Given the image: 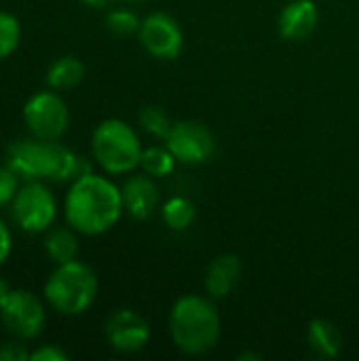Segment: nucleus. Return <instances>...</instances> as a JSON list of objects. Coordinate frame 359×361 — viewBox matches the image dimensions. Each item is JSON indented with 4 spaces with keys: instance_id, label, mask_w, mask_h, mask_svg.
Wrapping results in <instances>:
<instances>
[{
    "instance_id": "1",
    "label": "nucleus",
    "mask_w": 359,
    "mask_h": 361,
    "mask_svg": "<svg viewBox=\"0 0 359 361\" xmlns=\"http://www.w3.org/2000/svg\"><path fill=\"white\" fill-rule=\"evenodd\" d=\"M123 212L125 207L121 188L108 178L95 176L93 171L76 178L63 201L66 222L76 233L87 237L108 233L121 220Z\"/></svg>"
},
{
    "instance_id": "2",
    "label": "nucleus",
    "mask_w": 359,
    "mask_h": 361,
    "mask_svg": "<svg viewBox=\"0 0 359 361\" xmlns=\"http://www.w3.org/2000/svg\"><path fill=\"white\" fill-rule=\"evenodd\" d=\"M6 165L25 182H74L80 176L91 173V165L85 157L74 154L57 140L21 137L6 148Z\"/></svg>"
},
{
    "instance_id": "3",
    "label": "nucleus",
    "mask_w": 359,
    "mask_h": 361,
    "mask_svg": "<svg viewBox=\"0 0 359 361\" xmlns=\"http://www.w3.org/2000/svg\"><path fill=\"white\" fill-rule=\"evenodd\" d=\"M220 313L209 298L186 294L176 300L169 313V334L174 345L186 355H203L218 345Z\"/></svg>"
},
{
    "instance_id": "4",
    "label": "nucleus",
    "mask_w": 359,
    "mask_h": 361,
    "mask_svg": "<svg viewBox=\"0 0 359 361\" xmlns=\"http://www.w3.org/2000/svg\"><path fill=\"white\" fill-rule=\"evenodd\" d=\"M97 288L99 283L95 271L80 260H72L57 264V269L49 275L44 283V300L57 313L74 317L91 309L97 298Z\"/></svg>"
},
{
    "instance_id": "5",
    "label": "nucleus",
    "mask_w": 359,
    "mask_h": 361,
    "mask_svg": "<svg viewBox=\"0 0 359 361\" xmlns=\"http://www.w3.org/2000/svg\"><path fill=\"white\" fill-rule=\"evenodd\" d=\"M91 150L99 167L114 176L129 173L140 167L144 152L135 129L121 118H108L95 127Z\"/></svg>"
},
{
    "instance_id": "6",
    "label": "nucleus",
    "mask_w": 359,
    "mask_h": 361,
    "mask_svg": "<svg viewBox=\"0 0 359 361\" xmlns=\"http://www.w3.org/2000/svg\"><path fill=\"white\" fill-rule=\"evenodd\" d=\"M11 218L28 235L44 233L53 226L57 218L55 195L42 180H30L19 186L15 199L11 201Z\"/></svg>"
},
{
    "instance_id": "7",
    "label": "nucleus",
    "mask_w": 359,
    "mask_h": 361,
    "mask_svg": "<svg viewBox=\"0 0 359 361\" xmlns=\"http://www.w3.org/2000/svg\"><path fill=\"white\" fill-rule=\"evenodd\" d=\"M23 123L34 137L61 140L70 127V110L55 91H38L23 106Z\"/></svg>"
},
{
    "instance_id": "8",
    "label": "nucleus",
    "mask_w": 359,
    "mask_h": 361,
    "mask_svg": "<svg viewBox=\"0 0 359 361\" xmlns=\"http://www.w3.org/2000/svg\"><path fill=\"white\" fill-rule=\"evenodd\" d=\"M0 319L15 338L32 341L42 332L47 313L36 294L28 290H11L0 307Z\"/></svg>"
},
{
    "instance_id": "9",
    "label": "nucleus",
    "mask_w": 359,
    "mask_h": 361,
    "mask_svg": "<svg viewBox=\"0 0 359 361\" xmlns=\"http://www.w3.org/2000/svg\"><path fill=\"white\" fill-rule=\"evenodd\" d=\"M165 146L171 150L178 163L201 165L214 157L216 137L205 125L195 123V121H182L171 127L165 140Z\"/></svg>"
},
{
    "instance_id": "10",
    "label": "nucleus",
    "mask_w": 359,
    "mask_h": 361,
    "mask_svg": "<svg viewBox=\"0 0 359 361\" xmlns=\"http://www.w3.org/2000/svg\"><path fill=\"white\" fill-rule=\"evenodd\" d=\"M138 36L142 47L157 59H176L184 47L182 30L167 13H150L142 19Z\"/></svg>"
},
{
    "instance_id": "11",
    "label": "nucleus",
    "mask_w": 359,
    "mask_h": 361,
    "mask_svg": "<svg viewBox=\"0 0 359 361\" xmlns=\"http://www.w3.org/2000/svg\"><path fill=\"white\" fill-rule=\"evenodd\" d=\"M104 332H106L108 345L118 353H138L150 341L148 322L131 309L114 311L108 317Z\"/></svg>"
},
{
    "instance_id": "12",
    "label": "nucleus",
    "mask_w": 359,
    "mask_h": 361,
    "mask_svg": "<svg viewBox=\"0 0 359 361\" xmlns=\"http://www.w3.org/2000/svg\"><path fill=\"white\" fill-rule=\"evenodd\" d=\"M320 8L313 0H292L279 13V34L286 40H303L317 27Z\"/></svg>"
},
{
    "instance_id": "13",
    "label": "nucleus",
    "mask_w": 359,
    "mask_h": 361,
    "mask_svg": "<svg viewBox=\"0 0 359 361\" xmlns=\"http://www.w3.org/2000/svg\"><path fill=\"white\" fill-rule=\"evenodd\" d=\"M123 207L125 212L135 218V220H146L152 216V212L157 209L159 203V188L152 180V176L144 173V176H131L123 188Z\"/></svg>"
},
{
    "instance_id": "14",
    "label": "nucleus",
    "mask_w": 359,
    "mask_h": 361,
    "mask_svg": "<svg viewBox=\"0 0 359 361\" xmlns=\"http://www.w3.org/2000/svg\"><path fill=\"white\" fill-rule=\"evenodd\" d=\"M239 279H241V260L235 254H222L209 262L203 283L209 298L220 300L233 294V290L239 286Z\"/></svg>"
},
{
    "instance_id": "15",
    "label": "nucleus",
    "mask_w": 359,
    "mask_h": 361,
    "mask_svg": "<svg viewBox=\"0 0 359 361\" xmlns=\"http://www.w3.org/2000/svg\"><path fill=\"white\" fill-rule=\"evenodd\" d=\"M307 341L317 355L328 360L339 357L343 351V334L328 319H313L307 330Z\"/></svg>"
},
{
    "instance_id": "16",
    "label": "nucleus",
    "mask_w": 359,
    "mask_h": 361,
    "mask_svg": "<svg viewBox=\"0 0 359 361\" xmlns=\"http://www.w3.org/2000/svg\"><path fill=\"white\" fill-rule=\"evenodd\" d=\"M85 76V66L78 57L74 55H63L59 59H55L49 70H47V85L51 89H70L76 87Z\"/></svg>"
},
{
    "instance_id": "17",
    "label": "nucleus",
    "mask_w": 359,
    "mask_h": 361,
    "mask_svg": "<svg viewBox=\"0 0 359 361\" xmlns=\"http://www.w3.org/2000/svg\"><path fill=\"white\" fill-rule=\"evenodd\" d=\"M44 252L55 264H66L78 256V239L74 228H51L44 237Z\"/></svg>"
},
{
    "instance_id": "18",
    "label": "nucleus",
    "mask_w": 359,
    "mask_h": 361,
    "mask_svg": "<svg viewBox=\"0 0 359 361\" xmlns=\"http://www.w3.org/2000/svg\"><path fill=\"white\" fill-rule=\"evenodd\" d=\"M176 163L178 161L167 146H150V148H144L140 167L144 169V173L152 178H165L174 171Z\"/></svg>"
},
{
    "instance_id": "19",
    "label": "nucleus",
    "mask_w": 359,
    "mask_h": 361,
    "mask_svg": "<svg viewBox=\"0 0 359 361\" xmlns=\"http://www.w3.org/2000/svg\"><path fill=\"white\" fill-rule=\"evenodd\" d=\"M195 205L184 197H174L163 205V222L171 231H186L195 222Z\"/></svg>"
},
{
    "instance_id": "20",
    "label": "nucleus",
    "mask_w": 359,
    "mask_h": 361,
    "mask_svg": "<svg viewBox=\"0 0 359 361\" xmlns=\"http://www.w3.org/2000/svg\"><path fill=\"white\" fill-rule=\"evenodd\" d=\"M138 118H140L142 129L148 135L159 137V140H167V135H169V131L174 127L169 114L163 108H159V106H144L140 110V116Z\"/></svg>"
},
{
    "instance_id": "21",
    "label": "nucleus",
    "mask_w": 359,
    "mask_h": 361,
    "mask_svg": "<svg viewBox=\"0 0 359 361\" xmlns=\"http://www.w3.org/2000/svg\"><path fill=\"white\" fill-rule=\"evenodd\" d=\"M21 40V25L15 15L0 11V61L6 59Z\"/></svg>"
},
{
    "instance_id": "22",
    "label": "nucleus",
    "mask_w": 359,
    "mask_h": 361,
    "mask_svg": "<svg viewBox=\"0 0 359 361\" xmlns=\"http://www.w3.org/2000/svg\"><path fill=\"white\" fill-rule=\"evenodd\" d=\"M140 25H142L140 17H138L133 11H129V8H114V11H110L108 17H106V27H108L112 34H116V36L135 34V32L140 30Z\"/></svg>"
},
{
    "instance_id": "23",
    "label": "nucleus",
    "mask_w": 359,
    "mask_h": 361,
    "mask_svg": "<svg viewBox=\"0 0 359 361\" xmlns=\"http://www.w3.org/2000/svg\"><path fill=\"white\" fill-rule=\"evenodd\" d=\"M17 190H19V176L8 165H0V207L11 205Z\"/></svg>"
},
{
    "instance_id": "24",
    "label": "nucleus",
    "mask_w": 359,
    "mask_h": 361,
    "mask_svg": "<svg viewBox=\"0 0 359 361\" xmlns=\"http://www.w3.org/2000/svg\"><path fill=\"white\" fill-rule=\"evenodd\" d=\"M70 355L57 345H42L30 351V361H68Z\"/></svg>"
},
{
    "instance_id": "25",
    "label": "nucleus",
    "mask_w": 359,
    "mask_h": 361,
    "mask_svg": "<svg viewBox=\"0 0 359 361\" xmlns=\"http://www.w3.org/2000/svg\"><path fill=\"white\" fill-rule=\"evenodd\" d=\"M30 360V351L25 349V345L17 338L15 343H4L0 347V361H28Z\"/></svg>"
},
{
    "instance_id": "26",
    "label": "nucleus",
    "mask_w": 359,
    "mask_h": 361,
    "mask_svg": "<svg viewBox=\"0 0 359 361\" xmlns=\"http://www.w3.org/2000/svg\"><path fill=\"white\" fill-rule=\"evenodd\" d=\"M11 250H13V237H11L8 226H6V224L2 222V218H0V267L8 260Z\"/></svg>"
},
{
    "instance_id": "27",
    "label": "nucleus",
    "mask_w": 359,
    "mask_h": 361,
    "mask_svg": "<svg viewBox=\"0 0 359 361\" xmlns=\"http://www.w3.org/2000/svg\"><path fill=\"white\" fill-rule=\"evenodd\" d=\"M11 294V286H8V281L6 279H2L0 277V307H2V302L6 300V296Z\"/></svg>"
},
{
    "instance_id": "28",
    "label": "nucleus",
    "mask_w": 359,
    "mask_h": 361,
    "mask_svg": "<svg viewBox=\"0 0 359 361\" xmlns=\"http://www.w3.org/2000/svg\"><path fill=\"white\" fill-rule=\"evenodd\" d=\"M83 2L89 4V6H97V8H99V6H108V4L114 2V0H83Z\"/></svg>"
},
{
    "instance_id": "29",
    "label": "nucleus",
    "mask_w": 359,
    "mask_h": 361,
    "mask_svg": "<svg viewBox=\"0 0 359 361\" xmlns=\"http://www.w3.org/2000/svg\"><path fill=\"white\" fill-rule=\"evenodd\" d=\"M239 360H260L258 353H248V355H239Z\"/></svg>"
},
{
    "instance_id": "30",
    "label": "nucleus",
    "mask_w": 359,
    "mask_h": 361,
    "mask_svg": "<svg viewBox=\"0 0 359 361\" xmlns=\"http://www.w3.org/2000/svg\"><path fill=\"white\" fill-rule=\"evenodd\" d=\"M127 2H144V0H127Z\"/></svg>"
}]
</instances>
